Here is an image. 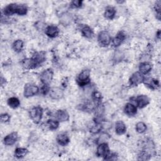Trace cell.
<instances>
[{
    "label": "cell",
    "instance_id": "obj_21",
    "mask_svg": "<svg viewBox=\"0 0 161 161\" xmlns=\"http://www.w3.org/2000/svg\"><path fill=\"white\" fill-rule=\"evenodd\" d=\"M28 153V150L25 148H16L14 150V156L18 158H21L25 157Z\"/></svg>",
    "mask_w": 161,
    "mask_h": 161
},
{
    "label": "cell",
    "instance_id": "obj_22",
    "mask_svg": "<svg viewBox=\"0 0 161 161\" xmlns=\"http://www.w3.org/2000/svg\"><path fill=\"white\" fill-rule=\"evenodd\" d=\"M81 33L84 37L90 38L92 36L93 31H92V29L89 26L85 25L81 28Z\"/></svg>",
    "mask_w": 161,
    "mask_h": 161
},
{
    "label": "cell",
    "instance_id": "obj_7",
    "mask_svg": "<svg viewBox=\"0 0 161 161\" xmlns=\"http://www.w3.org/2000/svg\"><path fill=\"white\" fill-rule=\"evenodd\" d=\"M110 153L109 146L106 143H102L99 145L96 150V155L98 157H104L105 159Z\"/></svg>",
    "mask_w": 161,
    "mask_h": 161
},
{
    "label": "cell",
    "instance_id": "obj_28",
    "mask_svg": "<svg viewBox=\"0 0 161 161\" xmlns=\"http://www.w3.org/2000/svg\"><path fill=\"white\" fill-rule=\"evenodd\" d=\"M135 128H136V131L138 133H143L147 130V125L143 122L140 121V122H138L136 123Z\"/></svg>",
    "mask_w": 161,
    "mask_h": 161
},
{
    "label": "cell",
    "instance_id": "obj_19",
    "mask_svg": "<svg viewBox=\"0 0 161 161\" xmlns=\"http://www.w3.org/2000/svg\"><path fill=\"white\" fill-rule=\"evenodd\" d=\"M72 20L71 15L68 13H64L60 17V23L64 26L69 25Z\"/></svg>",
    "mask_w": 161,
    "mask_h": 161
},
{
    "label": "cell",
    "instance_id": "obj_16",
    "mask_svg": "<svg viewBox=\"0 0 161 161\" xmlns=\"http://www.w3.org/2000/svg\"><path fill=\"white\" fill-rule=\"evenodd\" d=\"M17 5H18L17 4L12 3V4H8L7 6H6L3 10L4 15L11 16L14 14H16Z\"/></svg>",
    "mask_w": 161,
    "mask_h": 161
},
{
    "label": "cell",
    "instance_id": "obj_1",
    "mask_svg": "<svg viewBox=\"0 0 161 161\" xmlns=\"http://www.w3.org/2000/svg\"><path fill=\"white\" fill-rule=\"evenodd\" d=\"M43 109L40 106L33 107L30 111V118L35 123H38L41 121Z\"/></svg>",
    "mask_w": 161,
    "mask_h": 161
},
{
    "label": "cell",
    "instance_id": "obj_6",
    "mask_svg": "<svg viewBox=\"0 0 161 161\" xmlns=\"http://www.w3.org/2000/svg\"><path fill=\"white\" fill-rule=\"evenodd\" d=\"M53 72L51 69H47L43 70L40 74V80L43 84L48 85L53 79Z\"/></svg>",
    "mask_w": 161,
    "mask_h": 161
},
{
    "label": "cell",
    "instance_id": "obj_23",
    "mask_svg": "<svg viewBox=\"0 0 161 161\" xmlns=\"http://www.w3.org/2000/svg\"><path fill=\"white\" fill-rule=\"evenodd\" d=\"M7 103H8V106L9 107H11V108H13V109L17 108L19 106V104H20L19 100L17 97H9L8 99Z\"/></svg>",
    "mask_w": 161,
    "mask_h": 161
},
{
    "label": "cell",
    "instance_id": "obj_8",
    "mask_svg": "<svg viewBox=\"0 0 161 161\" xmlns=\"http://www.w3.org/2000/svg\"><path fill=\"white\" fill-rule=\"evenodd\" d=\"M49 96L52 99L58 100L61 99L64 96V91L58 87H54L49 90Z\"/></svg>",
    "mask_w": 161,
    "mask_h": 161
},
{
    "label": "cell",
    "instance_id": "obj_18",
    "mask_svg": "<svg viewBox=\"0 0 161 161\" xmlns=\"http://www.w3.org/2000/svg\"><path fill=\"white\" fill-rule=\"evenodd\" d=\"M125 39V34L123 31H119L113 40V44L114 47L119 46Z\"/></svg>",
    "mask_w": 161,
    "mask_h": 161
},
{
    "label": "cell",
    "instance_id": "obj_15",
    "mask_svg": "<svg viewBox=\"0 0 161 161\" xmlns=\"http://www.w3.org/2000/svg\"><path fill=\"white\" fill-rule=\"evenodd\" d=\"M69 137L65 133H62L57 135V142L61 146H65L69 143Z\"/></svg>",
    "mask_w": 161,
    "mask_h": 161
},
{
    "label": "cell",
    "instance_id": "obj_9",
    "mask_svg": "<svg viewBox=\"0 0 161 161\" xmlns=\"http://www.w3.org/2000/svg\"><path fill=\"white\" fill-rule=\"evenodd\" d=\"M18 138V135L16 132H12L7 135L3 140L4 144L6 146H11L15 143Z\"/></svg>",
    "mask_w": 161,
    "mask_h": 161
},
{
    "label": "cell",
    "instance_id": "obj_32",
    "mask_svg": "<svg viewBox=\"0 0 161 161\" xmlns=\"http://www.w3.org/2000/svg\"><path fill=\"white\" fill-rule=\"evenodd\" d=\"M82 4V1H78V0H74L73 1L71 2L70 3V6L72 8H78L81 7Z\"/></svg>",
    "mask_w": 161,
    "mask_h": 161
},
{
    "label": "cell",
    "instance_id": "obj_12",
    "mask_svg": "<svg viewBox=\"0 0 161 161\" xmlns=\"http://www.w3.org/2000/svg\"><path fill=\"white\" fill-rule=\"evenodd\" d=\"M55 116L57 120L61 122L67 121L69 119V113L65 110L63 109L57 110L55 114Z\"/></svg>",
    "mask_w": 161,
    "mask_h": 161
},
{
    "label": "cell",
    "instance_id": "obj_20",
    "mask_svg": "<svg viewBox=\"0 0 161 161\" xmlns=\"http://www.w3.org/2000/svg\"><path fill=\"white\" fill-rule=\"evenodd\" d=\"M104 15L106 18L108 19H113L116 15V9L113 7L109 6L106 8Z\"/></svg>",
    "mask_w": 161,
    "mask_h": 161
},
{
    "label": "cell",
    "instance_id": "obj_5",
    "mask_svg": "<svg viewBox=\"0 0 161 161\" xmlns=\"http://www.w3.org/2000/svg\"><path fill=\"white\" fill-rule=\"evenodd\" d=\"M145 80V77L140 72H135L133 73L129 79V83L130 86H136L138 84L143 82Z\"/></svg>",
    "mask_w": 161,
    "mask_h": 161
},
{
    "label": "cell",
    "instance_id": "obj_27",
    "mask_svg": "<svg viewBox=\"0 0 161 161\" xmlns=\"http://www.w3.org/2000/svg\"><path fill=\"white\" fill-rule=\"evenodd\" d=\"M47 126L51 130H56L59 125V121L58 120L55 119H49L47 122Z\"/></svg>",
    "mask_w": 161,
    "mask_h": 161
},
{
    "label": "cell",
    "instance_id": "obj_13",
    "mask_svg": "<svg viewBox=\"0 0 161 161\" xmlns=\"http://www.w3.org/2000/svg\"><path fill=\"white\" fill-rule=\"evenodd\" d=\"M124 112L126 115L129 116H133L136 114L137 108L133 104L128 103L125 105L124 108Z\"/></svg>",
    "mask_w": 161,
    "mask_h": 161
},
{
    "label": "cell",
    "instance_id": "obj_31",
    "mask_svg": "<svg viewBox=\"0 0 161 161\" xmlns=\"http://www.w3.org/2000/svg\"><path fill=\"white\" fill-rule=\"evenodd\" d=\"M101 130V123L95 122V125L91 127L90 130H91V132L93 133H97Z\"/></svg>",
    "mask_w": 161,
    "mask_h": 161
},
{
    "label": "cell",
    "instance_id": "obj_14",
    "mask_svg": "<svg viewBox=\"0 0 161 161\" xmlns=\"http://www.w3.org/2000/svg\"><path fill=\"white\" fill-rule=\"evenodd\" d=\"M152 64L149 62H142L139 65V70L142 74H147L152 69Z\"/></svg>",
    "mask_w": 161,
    "mask_h": 161
},
{
    "label": "cell",
    "instance_id": "obj_4",
    "mask_svg": "<svg viewBox=\"0 0 161 161\" xmlns=\"http://www.w3.org/2000/svg\"><path fill=\"white\" fill-rule=\"evenodd\" d=\"M39 91V88L37 86L33 84H27L24 88V96L26 97H32L36 95Z\"/></svg>",
    "mask_w": 161,
    "mask_h": 161
},
{
    "label": "cell",
    "instance_id": "obj_26",
    "mask_svg": "<svg viewBox=\"0 0 161 161\" xmlns=\"http://www.w3.org/2000/svg\"><path fill=\"white\" fill-rule=\"evenodd\" d=\"M28 11V9L26 6L24 4H18L17 8H16V14H19V15H25L26 14Z\"/></svg>",
    "mask_w": 161,
    "mask_h": 161
},
{
    "label": "cell",
    "instance_id": "obj_24",
    "mask_svg": "<svg viewBox=\"0 0 161 161\" xmlns=\"http://www.w3.org/2000/svg\"><path fill=\"white\" fill-rule=\"evenodd\" d=\"M13 49L16 52H20L23 48V42L21 40H16L13 43Z\"/></svg>",
    "mask_w": 161,
    "mask_h": 161
},
{
    "label": "cell",
    "instance_id": "obj_2",
    "mask_svg": "<svg viewBox=\"0 0 161 161\" xmlns=\"http://www.w3.org/2000/svg\"><path fill=\"white\" fill-rule=\"evenodd\" d=\"M76 80L80 86L87 85L90 81V70L88 69L83 70L78 75Z\"/></svg>",
    "mask_w": 161,
    "mask_h": 161
},
{
    "label": "cell",
    "instance_id": "obj_11",
    "mask_svg": "<svg viewBox=\"0 0 161 161\" xmlns=\"http://www.w3.org/2000/svg\"><path fill=\"white\" fill-rule=\"evenodd\" d=\"M45 33L48 36H49L50 38H54V37H56L58 35L59 29L56 26L50 25V26H48L47 27H46Z\"/></svg>",
    "mask_w": 161,
    "mask_h": 161
},
{
    "label": "cell",
    "instance_id": "obj_10",
    "mask_svg": "<svg viewBox=\"0 0 161 161\" xmlns=\"http://www.w3.org/2000/svg\"><path fill=\"white\" fill-rule=\"evenodd\" d=\"M135 101L136 106L140 108L145 107L150 103V99L146 95H140L135 98Z\"/></svg>",
    "mask_w": 161,
    "mask_h": 161
},
{
    "label": "cell",
    "instance_id": "obj_34",
    "mask_svg": "<svg viewBox=\"0 0 161 161\" xmlns=\"http://www.w3.org/2000/svg\"><path fill=\"white\" fill-rule=\"evenodd\" d=\"M157 36L158 37V39H160V30H158V31H157Z\"/></svg>",
    "mask_w": 161,
    "mask_h": 161
},
{
    "label": "cell",
    "instance_id": "obj_25",
    "mask_svg": "<svg viewBox=\"0 0 161 161\" xmlns=\"http://www.w3.org/2000/svg\"><path fill=\"white\" fill-rule=\"evenodd\" d=\"M143 82H145V84L150 87V88L152 89H155L157 86H159V83H158V81L156 79H145L144 80Z\"/></svg>",
    "mask_w": 161,
    "mask_h": 161
},
{
    "label": "cell",
    "instance_id": "obj_29",
    "mask_svg": "<svg viewBox=\"0 0 161 161\" xmlns=\"http://www.w3.org/2000/svg\"><path fill=\"white\" fill-rule=\"evenodd\" d=\"M92 99L94 100V101L97 103V104H99L101 103L102 96H101V94H100V92H99L97 91H94L92 94Z\"/></svg>",
    "mask_w": 161,
    "mask_h": 161
},
{
    "label": "cell",
    "instance_id": "obj_17",
    "mask_svg": "<svg viewBox=\"0 0 161 161\" xmlns=\"http://www.w3.org/2000/svg\"><path fill=\"white\" fill-rule=\"evenodd\" d=\"M126 131V127L125 124L122 121H118L115 125V131L116 134L121 135L125 133Z\"/></svg>",
    "mask_w": 161,
    "mask_h": 161
},
{
    "label": "cell",
    "instance_id": "obj_33",
    "mask_svg": "<svg viewBox=\"0 0 161 161\" xmlns=\"http://www.w3.org/2000/svg\"><path fill=\"white\" fill-rule=\"evenodd\" d=\"M10 119V116L8 113H3L1 114V121L2 123L8 122Z\"/></svg>",
    "mask_w": 161,
    "mask_h": 161
},
{
    "label": "cell",
    "instance_id": "obj_3",
    "mask_svg": "<svg viewBox=\"0 0 161 161\" xmlns=\"http://www.w3.org/2000/svg\"><path fill=\"white\" fill-rule=\"evenodd\" d=\"M97 40L99 43L104 47L109 45L111 41V38L109 33L106 31H101L97 36Z\"/></svg>",
    "mask_w": 161,
    "mask_h": 161
},
{
    "label": "cell",
    "instance_id": "obj_30",
    "mask_svg": "<svg viewBox=\"0 0 161 161\" xmlns=\"http://www.w3.org/2000/svg\"><path fill=\"white\" fill-rule=\"evenodd\" d=\"M160 5L161 2L160 1H158L156 2L155 6H154V9L156 11V16L158 19H160Z\"/></svg>",
    "mask_w": 161,
    "mask_h": 161
}]
</instances>
